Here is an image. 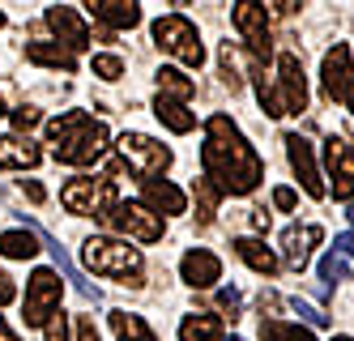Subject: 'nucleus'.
Segmentation results:
<instances>
[{"label": "nucleus", "instance_id": "33", "mask_svg": "<svg viewBox=\"0 0 354 341\" xmlns=\"http://www.w3.org/2000/svg\"><path fill=\"white\" fill-rule=\"evenodd\" d=\"M43 337H47V341H68V320L60 316V311H56V316H52V320H47V329H43Z\"/></svg>", "mask_w": 354, "mask_h": 341}, {"label": "nucleus", "instance_id": "28", "mask_svg": "<svg viewBox=\"0 0 354 341\" xmlns=\"http://www.w3.org/2000/svg\"><path fill=\"white\" fill-rule=\"evenodd\" d=\"M196 205H201V226H209L214 222V214H218V201H222V192L214 188L209 179H196Z\"/></svg>", "mask_w": 354, "mask_h": 341}, {"label": "nucleus", "instance_id": "22", "mask_svg": "<svg viewBox=\"0 0 354 341\" xmlns=\"http://www.w3.org/2000/svg\"><path fill=\"white\" fill-rule=\"evenodd\" d=\"M180 341H226V329H222L218 316L201 311V316H184V324H180Z\"/></svg>", "mask_w": 354, "mask_h": 341}, {"label": "nucleus", "instance_id": "43", "mask_svg": "<svg viewBox=\"0 0 354 341\" xmlns=\"http://www.w3.org/2000/svg\"><path fill=\"white\" fill-rule=\"evenodd\" d=\"M0 341H21V337H17V333H13V329L5 324V320H0Z\"/></svg>", "mask_w": 354, "mask_h": 341}, {"label": "nucleus", "instance_id": "16", "mask_svg": "<svg viewBox=\"0 0 354 341\" xmlns=\"http://www.w3.org/2000/svg\"><path fill=\"white\" fill-rule=\"evenodd\" d=\"M320 77H324V94L342 102V94H346V86H350V47H346V43H333V51H324Z\"/></svg>", "mask_w": 354, "mask_h": 341}, {"label": "nucleus", "instance_id": "4", "mask_svg": "<svg viewBox=\"0 0 354 341\" xmlns=\"http://www.w3.org/2000/svg\"><path fill=\"white\" fill-rule=\"evenodd\" d=\"M60 205L68 209V214H77V218H107L111 209L120 205V192H115V183H111V179L77 175V179H68V183H64Z\"/></svg>", "mask_w": 354, "mask_h": 341}, {"label": "nucleus", "instance_id": "2", "mask_svg": "<svg viewBox=\"0 0 354 341\" xmlns=\"http://www.w3.org/2000/svg\"><path fill=\"white\" fill-rule=\"evenodd\" d=\"M47 141H52V154L56 163H68V167H86V163H98L107 154V124L90 120L86 111H64L60 120L47 124Z\"/></svg>", "mask_w": 354, "mask_h": 341}, {"label": "nucleus", "instance_id": "32", "mask_svg": "<svg viewBox=\"0 0 354 341\" xmlns=\"http://www.w3.org/2000/svg\"><path fill=\"white\" fill-rule=\"evenodd\" d=\"M13 116V128H17V133H30V128L39 124V111L35 107H17V111H9Z\"/></svg>", "mask_w": 354, "mask_h": 341}, {"label": "nucleus", "instance_id": "19", "mask_svg": "<svg viewBox=\"0 0 354 341\" xmlns=\"http://www.w3.org/2000/svg\"><path fill=\"white\" fill-rule=\"evenodd\" d=\"M141 192H145V209H154V214L162 218V214H184V192L180 188H175V183H167V179H145L141 183Z\"/></svg>", "mask_w": 354, "mask_h": 341}, {"label": "nucleus", "instance_id": "44", "mask_svg": "<svg viewBox=\"0 0 354 341\" xmlns=\"http://www.w3.org/2000/svg\"><path fill=\"white\" fill-rule=\"evenodd\" d=\"M0 116H9V111H5V94H0Z\"/></svg>", "mask_w": 354, "mask_h": 341}, {"label": "nucleus", "instance_id": "17", "mask_svg": "<svg viewBox=\"0 0 354 341\" xmlns=\"http://www.w3.org/2000/svg\"><path fill=\"white\" fill-rule=\"evenodd\" d=\"M43 163V149L30 137H0V171H30Z\"/></svg>", "mask_w": 354, "mask_h": 341}, {"label": "nucleus", "instance_id": "9", "mask_svg": "<svg viewBox=\"0 0 354 341\" xmlns=\"http://www.w3.org/2000/svg\"><path fill=\"white\" fill-rule=\"evenodd\" d=\"M273 90H277V102H282V111H286V116L308 111V82H303V64H299L295 51H282V56H277Z\"/></svg>", "mask_w": 354, "mask_h": 341}, {"label": "nucleus", "instance_id": "38", "mask_svg": "<svg viewBox=\"0 0 354 341\" xmlns=\"http://www.w3.org/2000/svg\"><path fill=\"white\" fill-rule=\"evenodd\" d=\"M295 307H299V316L308 320V324H324V320H328L324 311H320V307H312V303H295Z\"/></svg>", "mask_w": 354, "mask_h": 341}, {"label": "nucleus", "instance_id": "41", "mask_svg": "<svg viewBox=\"0 0 354 341\" xmlns=\"http://www.w3.org/2000/svg\"><path fill=\"white\" fill-rule=\"evenodd\" d=\"M252 230H269V209H252Z\"/></svg>", "mask_w": 354, "mask_h": 341}, {"label": "nucleus", "instance_id": "47", "mask_svg": "<svg viewBox=\"0 0 354 341\" xmlns=\"http://www.w3.org/2000/svg\"><path fill=\"white\" fill-rule=\"evenodd\" d=\"M231 341H243V337H231Z\"/></svg>", "mask_w": 354, "mask_h": 341}, {"label": "nucleus", "instance_id": "25", "mask_svg": "<svg viewBox=\"0 0 354 341\" xmlns=\"http://www.w3.org/2000/svg\"><path fill=\"white\" fill-rule=\"evenodd\" d=\"M158 94L171 98V102H188L196 94V82H192V77H184L180 68H158Z\"/></svg>", "mask_w": 354, "mask_h": 341}, {"label": "nucleus", "instance_id": "24", "mask_svg": "<svg viewBox=\"0 0 354 341\" xmlns=\"http://www.w3.org/2000/svg\"><path fill=\"white\" fill-rule=\"evenodd\" d=\"M0 252H5L9 260H30L35 252H39V234L26 226V230H5V234H0Z\"/></svg>", "mask_w": 354, "mask_h": 341}, {"label": "nucleus", "instance_id": "26", "mask_svg": "<svg viewBox=\"0 0 354 341\" xmlns=\"http://www.w3.org/2000/svg\"><path fill=\"white\" fill-rule=\"evenodd\" d=\"M111 329L120 341H158L154 329H149L141 316H133V311H111Z\"/></svg>", "mask_w": 354, "mask_h": 341}, {"label": "nucleus", "instance_id": "21", "mask_svg": "<svg viewBox=\"0 0 354 341\" xmlns=\"http://www.w3.org/2000/svg\"><path fill=\"white\" fill-rule=\"evenodd\" d=\"M235 256L243 260V265L248 269H257V273H277V256L261 243V239H248V234H243V239H235Z\"/></svg>", "mask_w": 354, "mask_h": 341}, {"label": "nucleus", "instance_id": "12", "mask_svg": "<svg viewBox=\"0 0 354 341\" xmlns=\"http://www.w3.org/2000/svg\"><path fill=\"white\" fill-rule=\"evenodd\" d=\"M286 158H290V171L299 175L303 183V192H308L312 201H324L328 188H324V179H320V167H316V154H312V141H303L299 133L286 137Z\"/></svg>", "mask_w": 354, "mask_h": 341}, {"label": "nucleus", "instance_id": "10", "mask_svg": "<svg viewBox=\"0 0 354 341\" xmlns=\"http://www.w3.org/2000/svg\"><path fill=\"white\" fill-rule=\"evenodd\" d=\"M231 21H235V30L248 39V47H252V60H269V51H273V35H269V17H265V5H252V0H243V5H235V13H231Z\"/></svg>", "mask_w": 354, "mask_h": 341}, {"label": "nucleus", "instance_id": "31", "mask_svg": "<svg viewBox=\"0 0 354 341\" xmlns=\"http://www.w3.org/2000/svg\"><path fill=\"white\" fill-rule=\"evenodd\" d=\"M94 73L103 77V82H120V77H124V60L120 56H94Z\"/></svg>", "mask_w": 354, "mask_h": 341}, {"label": "nucleus", "instance_id": "14", "mask_svg": "<svg viewBox=\"0 0 354 341\" xmlns=\"http://www.w3.org/2000/svg\"><path fill=\"white\" fill-rule=\"evenodd\" d=\"M47 26L60 35L64 51H86L90 47V26H86V17L73 5H52V9H47Z\"/></svg>", "mask_w": 354, "mask_h": 341}, {"label": "nucleus", "instance_id": "39", "mask_svg": "<svg viewBox=\"0 0 354 341\" xmlns=\"http://www.w3.org/2000/svg\"><path fill=\"white\" fill-rule=\"evenodd\" d=\"M21 188H26V196H30L35 205H43V201H47V192H43V183H39V179H26Z\"/></svg>", "mask_w": 354, "mask_h": 341}, {"label": "nucleus", "instance_id": "15", "mask_svg": "<svg viewBox=\"0 0 354 341\" xmlns=\"http://www.w3.org/2000/svg\"><path fill=\"white\" fill-rule=\"evenodd\" d=\"M180 277H184L188 286H196V291H209V286L222 277V260H218L214 252H205V248H192V252H184V260H180Z\"/></svg>", "mask_w": 354, "mask_h": 341}, {"label": "nucleus", "instance_id": "45", "mask_svg": "<svg viewBox=\"0 0 354 341\" xmlns=\"http://www.w3.org/2000/svg\"><path fill=\"white\" fill-rule=\"evenodd\" d=\"M333 341H354V337H333Z\"/></svg>", "mask_w": 354, "mask_h": 341}, {"label": "nucleus", "instance_id": "35", "mask_svg": "<svg viewBox=\"0 0 354 341\" xmlns=\"http://www.w3.org/2000/svg\"><path fill=\"white\" fill-rule=\"evenodd\" d=\"M103 333H98V324H94V316H77V341H98Z\"/></svg>", "mask_w": 354, "mask_h": 341}, {"label": "nucleus", "instance_id": "7", "mask_svg": "<svg viewBox=\"0 0 354 341\" xmlns=\"http://www.w3.org/2000/svg\"><path fill=\"white\" fill-rule=\"evenodd\" d=\"M103 222L115 226L120 234H129V239H137V243H158L162 234H167V222L154 214V209H145L137 201H120Z\"/></svg>", "mask_w": 354, "mask_h": 341}, {"label": "nucleus", "instance_id": "3", "mask_svg": "<svg viewBox=\"0 0 354 341\" xmlns=\"http://www.w3.org/2000/svg\"><path fill=\"white\" fill-rule=\"evenodd\" d=\"M82 260L86 269L98 273V277H120L124 286H141V252L129 248L124 239H107V234H94L82 248Z\"/></svg>", "mask_w": 354, "mask_h": 341}, {"label": "nucleus", "instance_id": "23", "mask_svg": "<svg viewBox=\"0 0 354 341\" xmlns=\"http://www.w3.org/2000/svg\"><path fill=\"white\" fill-rule=\"evenodd\" d=\"M154 116L171 128V133H192V128H196V116L184 107V102H171V98H154Z\"/></svg>", "mask_w": 354, "mask_h": 341}, {"label": "nucleus", "instance_id": "20", "mask_svg": "<svg viewBox=\"0 0 354 341\" xmlns=\"http://www.w3.org/2000/svg\"><path fill=\"white\" fill-rule=\"evenodd\" d=\"M26 60L30 64H43V68H60V73H73L77 68V56L64 51L60 43H30L26 47Z\"/></svg>", "mask_w": 354, "mask_h": 341}, {"label": "nucleus", "instance_id": "27", "mask_svg": "<svg viewBox=\"0 0 354 341\" xmlns=\"http://www.w3.org/2000/svg\"><path fill=\"white\" fill-rule=\"evenodd\" d=\"M261 341H316V337L286 320H261Z\"/></svg>", "mask_w": 354, "mask_h": 341}, {"label": "nucleus", "instance_id": "6", "mask_svg": "<svg viewBox=\"0 0 354 341\" xmlns=\"http://www.w3.org/2000/svg\"><path fill=\"white\" fill-rule=\"evenodd\" d=\"M120 167H129L145 183V179H154L171 167V149L158 145L154 137H145V133H124L120 137Z\"/></svg>", "mask_w": 354, "mask_h": 341}, {"label": "nucleus", "instance_id": "11", "mask_svg": "<svg viewBox=\"0 0 354 341\" xmlns=\"http://www.w3.org/2000/svg\"><path fill=\"white\" fill-rule=\"evenodd\" d=\"M324 167H328V179H333V201H350L354 196V145L346 137L324 141Z\"/></svg>", "mask_w": 354, "mask_h": 341}, {"label": "nucleus", "instance_id": "46", "mask_svg": "<svg viewBox=\"0 0 354 341\" xmlns=\"http://www.w3.org/2000/svg\"><path fill=\"white\" fill-rule=\"evenodd\" d=\"M0 26H5V13H0Z\"/></svg>", "mask_w": 354, "mask_h": 341}, {"label": "nucleus", "instance_id": "40", "mask_svg": "<svg viewBox=\"0 0 354 341\" xmlns=\"http://www.w3.org/2000/svg\"><path fill=\"white\" fill-rule=\"evenodd\" d=\"M13 299H17V286H13L5 273H0V307H5V303H13Z\"/></svg>", "mask_w": 354, "mask_h": 341}, {"label": "nucleus", "instance_id": "1", "mask_svg": "<svg viewBox=\"0 0 354 341\" xmlns=\"http://www.w3.org/2000/svg\"><path fill=\"white\" fill-rule=\"evenodd\" d=\"M201 163H205V179L226 196H248L265 179L261 154L248 145V137L235 128L231 116H209L205 124V145H201Z\"/></svg>", "mask_w": 354, "mask_h": 341}, {"label": "nucleus", "instance_id": "37", "mask_svg": "<svg viewBox=\"0 0 354 341\" xmlns=\"http://www.w3.org/2000/svg\"><path fill=\"white\" fill-rule=\"evenodd\" d=\"M333 252L346 256L350 265H354V230H350V234H337V239H333Z\"/></svg>", "mask_w": 354, "mask_h": 341}, {"label": "nucleus", "instance_id": "8", "mask_svg": "<svg viewBox=\"0 0 354 341\" xmlns=\"http://www.w3.org/2000/svg\"><path fill=\"white\" fill-rule=\"evenodd\" d=\"M60 295L64 286L56 277V269H35V277L26 282V324H47L60 311Z\"/></svg>", "mask_w": 354, "mask_h": 341}, {"label": "nucleus", "instance_id": "34", "mask_svg": "<svg viewBox=\"0 0 354 341\" xmlns=\"http://www.w3.org/2000/svg\"><path fill=\"white\" fill-rule=\"evenodd\" d=\"M273 205L282 209V214H290V209L299 205V196H295V188H273Z\"/></svg>", "mask_w": 354, "mask_h": 341}, {"label": "nucleus", "instance_id": "30", "mask_svg": "<svg viewBox=\"0 0 354 341\" xmlns=\"http://www.w3.org/2000/svg\"><path fill=\"white\" fill-rule=\"evenodd\" d=\"M350 269H354V265H350L346 256H337V252H328V256L320 260V282H328V286H333V282H342V277H346Z\"/></svg>", "mask_w": 354, "mask_h": 341}, {"label": "nucleus", "instance_id": "13", "mask_svg": "<svg viewBox=\"0 0 354 341\" xmlns=\"http://www.w3.org/2000/svg\"><path fill=\"white\" fill-rule=\"evenodd\" d=\"M320 239H324V230H320L316 222L286 226V234H282V260H277V265L303 273V269H308V260H312V248H316Z\"/></svg>", "mask_w": 354, "mask_h": 341}, {"label": "nucleus", "instance_id": "18", "mask_svg": "<svg viewBox=\"0 0 354 341\" xmlns=\"http://www.w3.org/2000/svg\"><path fill=\"white\" fill-rule=\"evenodd\" d=\"M86 9L94 13V21L111 26V30H133L141 21V5H133V0H90Z\"/></svg>", "mask_w": 354, "mask_h": 341}, {"label": "nucleus", "instance_id": "5", "mask_svg": "<svg viewBox=\"0 0 354 341\" xmlns=\"http://www.w3.org/2000/svg\"><path fill=\"white\" fill-rule=\"evenodd\" d=\"M154 43L167 51V56L184 60V64H192V68L205 64V47H201L196 26H192L188 17H180V13H167V17L154 21Z\"/></svg>", "mask_w": 354, "mask_h": 341}, {"label": "nucleus", "instance_id": "36", "mask_svg": "<svg viewBox=\"0 0 354 341\" xmlns=\"http://www.w3.org/2000/svg\"><path fill=\"white\" fill-rule=\"evenodd\" d=\"M239 303H243V299H239V291H218V307H222V311H231V320H235Z\"/></svg>", "mask_w": 354, "mask_h": 341}, {"label": "nucleus", "instance_id": "29", "mask_svg": "<svg viewBox=\"0 0 354 341\" xmlns=\"http://www.w3.org/2000/svg\"><path fill=\"white\" fill-rule=\"evenodd\" d=\"M218 60H222V82L231 86V90H239L243 86V77H239V64H243V56H239V47L235 43H222V51H218Z\"/></svg>", "mask_w": 354, "mask_h": 341}, {"label": "nucleus", "instance_id": "42", "mask_svg": "<svg viewBox=\"0 0 354 341\" xmlns=\"http://www.w3.org/2000/svg\"><path fill=\"white\" fill-rule=\"evenodd\" d=\"M342 102H346V111L354 116V77H350V86H346V94H342Z\"/></svg>", "mask_w": 354, "mask_h": 341}]
</instances>
